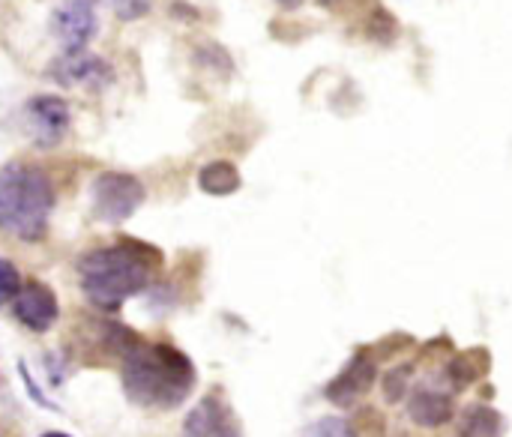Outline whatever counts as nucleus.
<instances>
[{
	"label": "nucleus",
	"instance_id": "1",
	"mask_svg": "<svg viewBox=\"0 0 512 437\" xmlns=\"http://www.w3.org/2000/svg\"><path fill=\"white\" fill-rule=\"evenodd\" d=\"M123 390L129 402L147 408V411H171L195 387V366L192 360L159 342H138L126 357H123Z\"/></svg>",
	"mask_w": 512,
	"mask_h": 437
},
{
	"label": "nucleus",
	"instance_id": "2",
	"mask_svg": "<svg viewBox=\"0 0 512 437\" xmlns=\"http://www.w3.org/2000/svg\"><path fill=\"white\" fill-rule=\"evenodd\" d=\"M159 264V255L147 246H108L87 252L78 261V276L87 300L102 309H117L132 294L144 291L150 285L153 267Z\"/></svg>",
	"mask_w": 512,
	"mask_h": 437
},
{
	"label": "nucleus",
	"instance_id": "3",
	"mask_svg": "<svg viewBox=\"0 0 512 437\" xmlns=\"http://www.w3.org/2000/svg\"><path fill=\"white\" fill-rule=\"evenodd\" d=\"M54 204L51 180L42 168L9 162L0 168V228L18 240H39Z\"/></svg>",
	"mask_w": 512,
	"mask_h": 437
},
{
	"label": "nucleus",
	"instance_id": "4",
	"mask_svg": "<svg viewBox=\"0 0 512 437\" xmlns=\"http://www.w3.org/2000/svg\"><path fill=\"white\" fill-rule=\"evenodd\" d=\"M90 195H93V216L108 225H120L141 207L144 186L132 174L105 171L93 180Z\"/></svg>",
	"mask_w": 512,
	"mask_h": 437
},
{
	"label": "nucleus",
	"instance_id": "5",
	"mask_svg": "<svg viewBox=\"0 0 512 437\" xmlns=\"http://www.w3.org/2000/svg\"><path fill=\"white\" fill-rule=\"evenodd\" d=\"M96 30V0H63L51 12V33L66 51H81Z\"/></svg>",
	"mask_w": 512,
	"mask_h": 437
},
{
	"label": "nucleus",
	"instance_id": "6",
	"mask_svg": "<svg viewBox=\"0 0 512 437\" xmlns=\"http://www.w3.org/2000/svg\"><path fill=\"white\" fill-rule=\"evenodd\" d=\"M24 123L39 147H54L69 129V105L60 96H36L24 108Z\"/></svg>",
	"mask_w": 512,
	"mask_h": 437
},
{
	"label": "nucleus",
	"instance_id": "7",
	"mask_svg": "<svg viewBox=\"0 0 512 437\" xmlns=\"http://www.w3.org/2000/svg\"><path fill=\"white\" fill-rule=\"evenodd\" d=\"M375 375H378V366H375V360H372V354L369 351H357L351 360H348V366L327 384V399L333 402V405H354L357 399H363L369 390H372V384H375Z\"/></svg>",
	"mask_w": 512,
	"mask_h": 437
},
{
	"label": "nucleus",
	"instance_id": "8",
	"mask_svg": "<svg viewBox=\"0 0 512 437\" xmlns=\"http://www.w3.org/2000/svg\"><path fill=\"white\" fill-rule=\"evenodd\" d=\"M180 437H243V432H240L231 408L225 405V399L207 396L183 420Z\"/></svg>",
	"mask_w": 512,
	"mask_h": 437
},
{
	"label": "nucleus",
	"instance_id": "9",
	"mask_svg": "<svg viewBox=\"0 0 512 437\" xmlns=\"http://www.w3.org/2000/svg\"><path fill=\"white\" fill-rule=\"evenodd\" d=\"M60 309H57V297L48 285L42 282H27L18 297H15V318L33 330V333H45L48 327H54Z\"/></svg>",
	"mask_w": 512,
	"mask_h": 437
},
{
	"label": "nucleus",
	"instance_id": "10",
	"mask_svg": "<svg viewBox=\"0 0 512 437\" xmlns=\"http://www.w3.org/2000/svg\"><path fill=\"white\" fill-rule=\"evenodd\" d=\"M453 393H444L441 387H417L408 399V417L423 429H438L453 420Z\"/></svg>",
	"mask_w": 512,
	"mask_h": 437
},
{
	"label": "nucleus",
	"instance_id": "11",
	"mask_svg": "<svg viewBox=\"0 0 512 437\" xmlns=\"http://www.w3.org/2000/svg\"><path fill=\"white\" fill-rule=\"evenodd\" d=\"M54 78L66 87L72 84H87V87H102L111 78V69L105 60L90 57L84 51H66V57H60L54 63Z\"/></svg>",
	"mask_w": 512,
	"mask_h": 437
},
{
	"label": "nucleus",
	"instance_id": "12",
	"mask_svg": "<svg viewBox=\"0 0 512 437\" xmlns=\"http://www.w3.org/2000/svg\"><path fill=\"white\" fill-rule=\"evenodd\" d=\"M198 183L207 195H231L240 189V171L231 165V162H210L201 168L198 174Z\"/></svg>",
	"mask_w": 512,
	"mask_h": 437
},
{
	"label": "nucleus",
	"instance_id": "13",
	"mask_svg": "<svg viewBox=\"0 0 512 437\" xmlns=\"http://www.w3.org/2000/svg\"><path fill=\"white\" fill-rule=\"evenodd\" d=\"M459 437H501V417H498V411L483 408V405L471 408L462 417Z\"/></svg>",
	"mask_w": 512,
	"mask_h": 437
},
{
	"label": "nucleus",
	"instance_id": "14",
	"mask_svg": "<svg viewBox=\"0 0 512 437\" xmlns=\"http://www.w3.org/2000/svg\"><path fill=\"white\" fill-rule=\"evenodd\" d=\"M303 437H357V429L345 417H321L303 429Z\"/></svg>",
	"mask_w": 512,
	"mask_h": 437
},
{
	"label": "nucleus",
	"instance_id": "15",
	"mask_svg": "<svg viewBox=\"0 0 512 437\" xmlns=\"http://www.w3.org/2000/svg\"><path fill=\"white\" fill-rule=\"evenodd\" d=\"M474 357H477V354H462V357H456V360L450 363L447 375H450V381H453L456 390L474 384V381L480 378V372L486 369V366H474Z\"/></svg>",
	"mask_w": 512,
	"mask_h": 437
},
{
	"label": "nucleus",
	"instance_id": "16",
	"mask_svg": "<svg viewBox=\"0 0 512 437\" xmlns=\"http://www.w3.org/2000/svg\"><path fill=\"white\" fill-rule=\"evenodd\" d=\"M18 291H21V276H18V270H15L9 261L0 258V306H6L9 300H15Z\"/></svg>",
	"mask_w": 512,
	"mask_h": 437
},
{
	"label": "nucleus",
	"instance_id": "17",
	"mask_svg": "<svg viewBox=\"0 0 512 437\" xmlns=\"http://www.w3.org/2000/svg\"><path fill=\"white\" fill-rule=\"evenodd\" d=\"M408 384H411V366H399L387 375L384 381V393H387V402H399L405 393H408Z\"/></svg>",
	"mask_w": 512,
	"mask_h": 437
},
{
	"label": "nucleus",
	"instance_id": "18",
	"mask_svg": "<svg viewBox=\"0 0 512 437\" xmlns=\"http://www.w3.org/2000/svg\"><path fill=\"white\" fill-rule=\"evenodd\" d=\"M369 33L378 39V42H390L393 33H396V18L387 12V9H375L369 15Z\"/></svg>",
	"mask_w": 512,
	"mask_h": 437
},
{
	"label": "nucleus",
	"instance_id": "19",
	"mask_svg": "<svg viewBox=\"0 0 512 437\" xmlns=\"http://www.w3.org/2000/svg\"><path fill=\"white\" fill-rule=\"evenodd\" d=\"M111 6H114L117 18L135 21V18H141L150 9V0H111Z\"/></svg>",
	"mask_w": 512,
	"mask_h": 437
},
{
	"label": "nucleus",
	"instance_id": "20",
	"mask_svg": "<svg viewBox=\"0 0 512 437\" xmlns=\"http://www.w3.org/2000/svg\"><path fill=\"white\" fill-rule=\"evenodd\" d=\"M276 3H279V6H285V9H297L303 0H276Z\"/></svg>",
	"mask_w": 512,
	"mask_h": 437
},
{
	"label": "nucleus",
	"instance_id": "21",
	"mask_svg": "<svg viewBox=\"0 0 512 437\" xmlns=\"http://www.w3.org/2000/svg\"><path fill=\"white\" fill-rule=\"evenodd\" d=\"M42 437H69V435H63V432H45Z\"/></svg>",
	"mask_w": 512,
	"mask_h": 437
},
{
	"label": "nucleus",
	"instance_id": "22",
	"mask_svg": "<svg viewBox=\"0 0 512 437\" xmlns=\"http://www.w3.org/2000/svg\"><path fill=\"white\" fill-rule=\"evenodd\" d=\"M318 3H324V6H333V3H339V0H318Z\"/></svg>",
	"mask_w": 512,
	"mask_h": 437
},
{
	"label": "nucleus",
	"instance_id": "23",
	"mask_svg": "<svg viewBox=\"0 0 512 437\" xmlns=\"http://www.w3.org/2000/svg\"><path fill=\"white\" fill-rule=\"evenodd\" d=\"M0 437H3V435H0Z\"/></svg>",
	"mask_w": 512,
	"mask_h": 437
}]
</instances>
